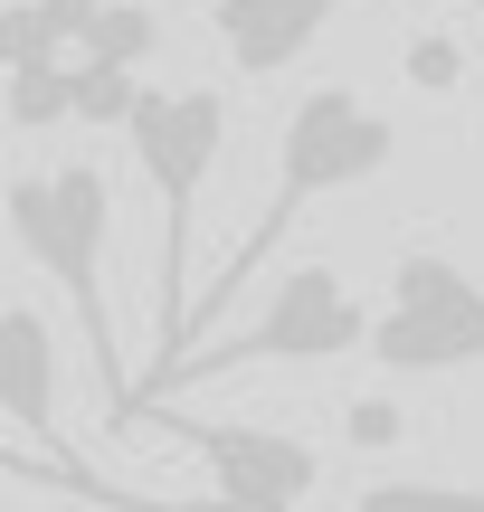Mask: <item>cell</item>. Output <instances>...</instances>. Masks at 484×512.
<instances>
[{
	"mask_svg": "<svg viewBox=\"0 0 484 512\" xmlns=\"http://www.w3.org/2000/svg\"><path fill=\"white\" fill-rule=\"evenodd\" d=\"M0 228L10 247L67 294L76 332H86V361L105 380V408L124 418L133 380H124V351H114V313H105V247H114V190L95 162H67V171H10L0 181Z\"/></svg>",
	"mask_w": 484,
	"mask_h": 512,
	"instance_id": "6da1fadb",
	"label": "cell"
},
{
	"mask_svg": "<svg viewBox=\"0 0 484 512\" xmlns=\"http://www.w3.org/2000/svg\"><path fill=\"white\" fill-rule=\"evenodd\" d=\"M133 171L152 181V200H162V256H152V370L181 361V266H190V200L209 190V171H219L228 152V95L219 86H143V105H133Z\"/></svg>",
	"mask_w": 484,
	"mask_h": 512,
	"instance_id": "7a4b0ae2",
	"label": "cell"
},
{
	"mask_svg": "<svg viewBox=\"0 0 484 512\" xmlns=\"http://www.w3.org/2000/svg\"><path fill=\"white\" fill-rule=\"evenodd\" d=\"M390 152H399V133H390V114L380 105H361L352 86H314L295 114L276 124V190L257 200V219H247V238L238 256L219 266V285H209V304L200 313H219L228 294L257 275V256L295 228V209L304 200H323V190H361V181H380L390 171Z\"/></svg>",
	"mask_w": 484,
	"mask_h": 512,
	"instance_id": "3957f363",
	"label": "cell"
},
{
	"mask_svg": "<svg viewBox=\"0 0 484 512\" xmlns=\"http://www.w3.org/2000/svg\"><path fill=\"white\" fill-rule=\"evenodd\" d=\"M352 351H371V313H361V294L342 285L333 266H295V275H276V294H266V313H257L247 332H228V342H209V351H181L171 370H143V380H133V399H124V427L152 418L181 380L295 370V361H352Z\"/></svg>",
	"mask_w": 484,
	"mask_h": 512,
	"instance_id": "277c9868",
	"label": "cell"
},
{
	"mask_svg": "<svg viewBox=\"0 0 484 512\" xmlns=\"http://www.w3.org/2000/svg\"><path fill=\"white\" fill-rule=\"evenodd\" d=\"M371 361L390 380H447V370H484V285L456 256L409 247L390 266V304L371 313Z\"/></svg>",
	"mask_w": 484,
	"mask_h": 512,
	"instance_id": "5b68a950",
	"label": "cell"
},
{
	"mask_svg": "<svg viewBox=\"0 0 484 512\" xmlns=\"http://www.w3.org/2000/svg\"><path fill=\"white\" fill-rule=\"evenodd\" d=\"M171 437L209 465L219 512H304V494L323 484V456L285 427H228V418H181Z\"/></svg>",
	"mask_w": 484,
	"mask_h": 512,
	"instance_id": "8992f818",
	"label": "cell"
},
{
	"mask_svg": "<svg viewBox=\"0 0 484 512\" xmlns=\"http://www.w3.org/2000/svg\"><path fill=\"white\" fill-rule=\"evenodd\" d=\"M0 418H10L19 437H38V456H48L86 503L152 512V503H124L105 475H86V465L67 456V437H57V332H48V313H29V304H0Z\"/></svg>",
	"mask_w": 484,
	"mask_h": 512,
	"instance_id": "52a82bcc",
	"label": "cell"
},
{
	"mask_svg": "<svg viewBox=\"0 0 484 512\" xmlns=\"http://www.w3.org/2000/svg\"><path fill=\"white\" fill-rule=\"evenodd\" d=\"M333 10H352V0H209V29H219L238 76H285Z\"/></svg>",
	"mask_w": 484,
	"mask_h": 512,
	"instance_id": "ba28073f",
	"label": "cell"
},
{
	"mask_svg": "<svg viewBox=\"0 0 484 512\" xmlns=\"http://www.w3.org/2000/svg\"><path fill=\"white\" fill-rule=\"evenodd\" d=\"M152 38H162L152 0H105V10H95V29H86V57H76V67H114V76H133V67L152 57Z\"/></svg>",
	"mask_w": 484,
	"mask_h": 512,
	"instance_id": "9c48e42d",
	"label": "cell"
},
{
	"mask_svg": "<svg viewBox=\"0 0 484 512\" xmlns=\"http://www.w3.org/2000/svg\"><path fill=\"white\" fill-rule=\"evenodd\" d=\"M352 512H484V484H437V475H390L361 484Z\"/></svg>",
	"mask_w": 484,
	"mask_h": 512,
	"instance_id": "30bf717a",
	"label": "cell"
},
{
	"mask_svg": "<svg viewBox=\"0 0 484 512\" xmlns=\"http://www.w3.org/2000/svg\"><path fill=\"white\" fill-rule=\"evenodd\" d=\"M0 114H10V133L67 124V67H19V76H0Z\"/></svg>",
	"mask_w": 484,
	"mask_h": 512,
	"instance_id": "8fae6325",
	"label": "cell"
},
{
	"mask_svg": "<svg viewBox=\"0 0 484 512\" xmlns=\"http://www.w3.org/2000/svg\"><path fill=\"white\" fill-rule=\"evenodd\" d=\"M133 105H143L133 76H114V67H67V114H76V124L114 133V124H133Z\"/></svg>",
	"mask_w": 484,
	"mask_h": 512,
	"instance_id": "7c38bea8",
	"label": "cell"
},
{
	"mask_svg": "<svg viewBox=\"0 0 484 512\" xmlns=\"http://www.w3.org/2000/svg\"><path fill=\"white\" fill-rule=\"evenodd\" d=\"M399 67H409V86H428V95L466 86V48H456V29H418L409 48H399Z\"/></svg>",
	"mask_w": 484,
	"mask_h": 512,
	"instance_id": "4fadbf2b",
	"label": "cell"
},
{
	"mask_svg": "<svg viewBox=\"0 0 484 512\" xmlns=\"http://www.w3.org/2000/svg\"><path fill=\"white\" fill-rule=\"evenodd\" d=\"M19 67H67V57L48 48V29H38L29 0H10V10H0V76H19Z\"/></svg>",
	"mask_w": 484,
	"mask_h": 512,
	"instance_id": "5bb4252c",
	"label": "cell"
},
{
	"mask_svg": "<svg viewBox=\"0 0 484 512\" xmlns=\"http://www.w3.org/2000/svg\"><path fill=\"white\" fill-rule=\"evenodd\" d=\"M29 10H38V29H48V48L76 67V57H86V29H95V10H105V0H29Z\"/></svg>",
	"mask_w": 484,
	"mask_h": 512,
	"instance_id": "9a60e30c",
	"label": "cell"
},
{
	"mask_svg": "<svg viewBox=\"0 0 484 512\" xmlns=\"http://www.w3.org/2000/svg\"><path fill=\"white\" fill-rule=\"evenodd\" d=\"M342 437H352V446H399V408H390V399L342 408Z\"/></svg>",
	"mask_w": 484,
	"mask_h": 512,
	"instance_id": "2e32d148",
	"label": "cell"
},
{
	"mask_svg": "<svg viewBox=\"0 0 484 512\" xmlns=\"http://www.w3.org/2000/svg\"><path fill=\"white\" fill-rule=\"evenodd\" d=\"M0 475H29V465H19V456H0Z\"/></svg>",
	"mask_w": 484,
	"mask_h": 512,
	"instance_id": "e0dca14e",
	"label": "cell"
},
{
	"mask_svg": "<svg viewBox=\"0 0 484 512\" xmlns=\"http://www.w3.org/2000/svg\"><path fill=\"white\" fill-rule=\"evenodd\" d=\"M152 512H171V503H152Z\"/></svg>",
	"mask_w": 484,
	"mask_h": 512,
	"instance_id": "ac0fdd59",
	"label": "cell"
}]
</instances>
